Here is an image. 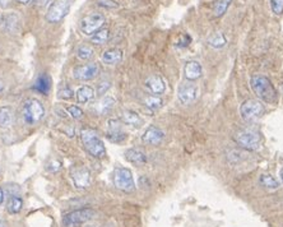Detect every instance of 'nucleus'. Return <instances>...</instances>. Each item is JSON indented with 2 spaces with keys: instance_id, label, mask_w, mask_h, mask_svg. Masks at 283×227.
Here are the masks:
<instances>
[{
  "instance_id": "1",
  "label": "nucleus",
  "mask_w": 283,
  "mask_h": 227,
  "mask_svg": "<svg viewBox=\"0 0 283 227\" xmlns=\"http://www.w3.org/2000/svg\"><path fill=\"white\" fill-rule=\"evenodd\" d=\"M250 87L263 102L275 105L278 102V92L272 81L263 74H256L250 81Z\"/></svg>"
},
{
  "instance_id": "2",
  "label": "nucleus",
  "mask_w": 283,
  "mask_h": 227,
  "mask_svg": "<svg viewBox=\"0 0 283 227\" xmlns=\"http://www.w3.org/2000/svg\"><path fill=\"white\" fill-rule=\"evenodd\" d=\"M81 139L84 149L92 157L104 158L106 156V148H105L104 142L100 138V135L97 134V132H95L91 128H84L81 132Z\"/></svg>"
},
{
  "instance_id": "3",
  "label": "nucleus",
  "mask_w": 283,
  "mask_h": 227,
  "mask_svg": "<svg viewBox=\"0 0 283 227\" xmlns=\"http://www.w3.org/2000/svg\"><path fill=\"white\" fill-rule=\"evenodd\" d=\"M45 118V107L36 98H28L22 105V119L27 125H36Z\"/></svg>"
},
{
  "instance_id": "4",
  "label": "nucleus",
  "mask_w": 283,
  "mask_h": 227,
  "mask_svg": "<svg viewBox=\"0 0 283 227\" xmlns=\"http://www.w3.org/2000/svg\"><path fill=\"white\" fill-rule=\"evenodd\" d=\"M112 182L116 189L124 193H133L135 190V182L132 171L128 167L119 166L112 172Z\"/></svg>"
},
{
  "instance_id": "5",
  "label": "nucleus",
  "mask_w": 283,
  "mask_h": 227,
  "mask_svg": "<svg viewBox=\"0 0 283 227\" xmlns=\"http://www.w3.org/2000/svg\"><path fill=\"white\" fill-rule=\"evenodd\" d=\"M96 212L92 208H81L65 214L63 217V227H81L95 217Z\"/></svg>"
},
{
  "instance_id": "6",
  "label": "nucleus",
  "mask_w": 283,
  "mask_h": 227,
  "mask_svg": "<svg viewBox=\"0 0 283 227\" xmlns=\"http://www.w3.org/2000/svg\"><path fill=\"white\" fill-rule=\"evenodd\" d=\"M106 22L104 14L101 13H90L86 17H83L79 22V30L82 31V34L86 36H91L95 35L96 32H98L100 30H102V26Z\"/></svg>"
},
{
  "instance_id": "7",
  "label": "nucleus",
  "mask_w": 283,
  "mask_h": 227,
  "mask_svg": "<svg viewBox=\"0 0 283 227\" xmlns=\"http://www.w3.org/2000/svg\"><path fill=\"white\" fill-rule=\"evenodd\" d=\"M72 6V0H54L46 13L49 23H59L68 16Z\"/></svg>"
},
{
  "instance_id": "8",
  "label": "nucleus",
  "mask_w": 283,
  "mask_h": 227,
  "mask_svg": "<svg viewBox=\"0 0 283 227\" xmlns=\"http://www.w3.org/2000/svg\"><path fill=\"white\" fill-rule=\"evenodd\" d=\"M235 142L237 143V146L241 147L242 149H246V151H255V149H258L259 147H260L261 137L258 132L246 129L236 134Z\"/></svg>"
},
{
  "instance_id": "9",
  "label": "nucleus",
  "mask_w": 283,
  "mask_h": 227,
  "mask_svg": "<svg viewBox=\"0 0 283 227\" xmlns=\"http://www.w3.org/2000/svg\"><path fill=\"white\" fill-rule=\"evenodd\" d=\"M264 114L263 102L249 98L240 106V115L245 121H254Z\"/></svg>"
},
{
  "instance_id": "10",
  "label": "nucleus",
  "mask_w": 283,
  "mask_h": 227,
  "mask_svg": "<svg viewBox=\"0 0 283 227\" xmlns=\"http://www.w3.org/2000/svg\"><path fill=\"white\" fill-rule=\"evenodd\" d=\"M70 179L77 189H87L91 184V172L83 165L73 166L70 168Z\"/></svg>"
},
{
  "instance_id": "11",
  "label": "nucleus",
  "mask_w": 283,
  "mask_h": 227,
  "mask_svg": "<svg viewBox=\"0 0 283 227\" xmlns=\"http://www.w3.org/2000/svg\"><path fill=\"white\" fill-rule=\"evenodd\" d=\"M100 74V65L97 63H88L74 67L73 77L74 79L81 82H88L95 79Z\"/></svg>"
},
{
  "instance_id": "12",
  "label": "nucleus",
  "mask_w": 283,
  "mask_h": 227,
  "mask_svg": "<svg viewBox=\"0 0 283 227\" xmlns=\"http://www.w3.org/2000/svg\"><path fill=\"white\" fill-rule=\"evenodd\" d=\"M106 138L115 144H121L126 140V133L121 128L120 120L116 119H110L107 121V129H106Z\"/></svg>"
},
{
  "instance_id": "13",
  "label": "nucleus",
  "mask_w": 283,
  "mask_h": 227,
  "mask_svg": "<svg viewBox=\"0 0 283 227\" xmlns=\"http://www.w3.org/2000/svg\"><path fill=\"white\" fill-rule=\"evenodd\" d=\"M199 90L195 84L193 83H182L180 84L179 90H177V97L179 101L184 105H189L194 102L198 97Z\"/></svg>"
},
{
  "instance_id": "14",
  "label": "nucleus",
  "mask_w": 283,
  "mask_h": 227,
  "mask_svg": "<svg viewBox=\"0 0 283 227\" xmlns=\"http://www.w3.org/2000/svg\"><path fill=\"white\" fill-rule=\"evenodd\" d=\"M163 139H165V133L156 125L148 126L142 135V142L148 146H160Z\"/></svg>"
},
{
  "instance_id": "15",
  "label": "nucleus",
  "mask_w": 283,
  "mask_h": 227,
  "mask_svg": "<svg viewBox=\"0 0 283 227\" xmlns=\"http://www.w3.org/2000/svg\"><path fill=\"white\" fill-rule=\"evenodd\" d=\"M144 86H146L147 90L152 93V95L160 96L162 93H165L166 91V83L162 79V77L154 74V76L148 77L144 82Z\"/></svg>"
},
{
  "instance_id": "16",
  "label": "nucleus",
  "mask_w": 283,
  "mask_h": 227,
  "mask_svg": "<svg viewBox=\"0 0 283 227\" xmlns=\"http://www.w3.org/2000/svg\"><path fill=\"white\" fill-rule=\"evenodd\" d=\"M124 157L128 162L135 166H143L147 163V154L139 148H129L125 151Z\"/></svg>"
},
{
  "instance_id": "17",
  "label": "nucleus",
  "mask_w": 283,
  "mask_h": 227,
  "mask_svg": "<svg viewBox=\"0 0 283 227\" xmlns=\"http://www.w3.org/2000/svg\"><path fill=\"white\" fill-rule=\"evenodd\" d=\"M115 98L111 97V96H105V97L100 98V100L96 102L95 106H93V110L97 112L98 115H106V114H109V112L115 107Z\"/></svg>"
},
{
  "instance_id": "18",
  "label": "nucleus",
  "mask_w": 283,
  "mask_h": 227,
  "mask_svg": "<svg viewBox=\"0 0 283 227\" xmlns=\"http://www.w3.org/2000/svg\"><path fill=\"white\" fill-rule=\"evenodd\" d=\"M202 65L199 64L195 60H190L185 64L184 67V74H185V78L188 81H196L202 77Z\"/></svg>"
},
{
  "instance_id": "19",
  "label": "nucleus",
  "mask_w": 283,
  "mask_h": 227,
  "mask_svg": "<svg viewBox=\"0 0 283 227\" xmlns=\"http://www.w3.org/2000/svg\"><path fill=\"white\" fill-rule=\"evenodd\" d=\"M18 23H20V18L17 14H6L0 18V30L6 32H14L18 28Z\"/></svg>"
},
{
  "instance_id": "20",
  "label": "nucleus",
  "mask_w": 283,
  "mask_h": 227,
  "mask_svg": "<svg viewBox=\"0 0 283 227\" xmlns=\"http://www.w3.org/2000/svg\"><path fill=\"white\" fill-rule=\"evenodd\" d=\"M121 123L126 124V125L134 126V128H139V126L143 125L144 120L140 118V115L138 112L133 111V110H125V111L121 114L120 116Z\"/></svg>"
},
{
  "instance_id": "21",
  "label": "nucleus",
  "mask_w": 283,
  "mask_h": 227,
  "mask_svg": "<svg viewBox=\"0 0 283 227\" xmlns=\"http://www.w3.org/2000/svg\"><path fill=\"white\" fill-rule=\"evenodd\" d=\"M34 88L35 91H37V92L41 93V95H49V92H50L51 90V79L50 77H49V74H40L36 81H35Z\"/></svg>"
},
{
  "instance_id": "22",
  "label": "nucleus",
  "mask_w": 283,
  "mask_h": 227,
  "mask_svg": "<svg viewBox=\"0 0 283 227\" xmlns=\"http://www.w3.org/2000/svg\"><path fill=\"white\" fill-rule=\"evenodd\" d=\"M102 62L107 65H116L123 60V51L119 49H110L101 56Z\"/></svg>"
},
{
  "instance_id": "23",
  "label": "nucleus",
  "mask_w": 283,
  "mask_h": 227,
  "mask_svg": "<svg viewBox=\"0 0 283 227\" xmlns=\"http://www.w3.org/2000/svg\"><path fill=\"white\" fill-rule=\"evenodd\" d=\"M23 208V199L20 194H11L7 203V210L9 214H18Z\"/></svg>"
},
{
  "instance_id": "24",
  "label": "nucleus",
  "mask_w": 283,
  "mask_h": 227,
  "mask_svg": "<svg viewBox=\"0 0 283 227\" xmlns=\"http://www.w3.org/2000/svg\"><path fill=\"white\" fill-rule=\"evenodd\" d=\"M95 96V90L90 86H82L76 92V98L78 104H88Z\"/></svg>"
},
{
  "instance_id": "25",
  "label": "nucleus",
  "mask_w": 283,
  "mask_h": 227,
  "mask_svg": "<svg viewBox=\"0 0 283 227\" xmlns=\"http://www.w3.org/2000/svg\"><path fill=\"white\" fill-rule=\"evenodd\" d=\"M14 112L11 106L0 107V128H9L13 124Z\"/></svg>"
},
{
  "instance_id": "26",
  "label": "nucleus",
  "mask_w": 283,
  "mask_h": 227,
  "mask_svg": "<svg viewBox=\"0 0 283 227\" xmlns=\"http://www.w3.org/2000/svg\"><path fill=\"white\" fill-rule=\"evenodd\" d=\"M259 182L261 186L269 190H277L279 188V181L270 174H261L259 177Z\"/></svg>"
},
{
  "instance_id": "27",
  "label": "nucleus",
  "mask_w": 283,
  "mask_h": 227,
  "mask_svg": "<svg viewBox=\"0 0 283 227\" xmlns=\"http://www.w3.org/2000/svg\"><path fill=\"white\" fill-rule=\"evenodd\" d=\"M93 55H95V50L90 45L83 44V45L77 48V58L82 62H88V60L92 59Z\"/></svg>"
},
{
  "instance_id": "28",
  "label": "nucleus",
  "mask_w": 283,
  "mask_h": 227,
  "mask_svg": "<svg viewBox=\"0 0 283 227\" xmlns=\"http://www.w3.org/2000/svg\"><path fill=\"white\" fill-rule=\"evenodd\" d=\"M232 0H216V3L213 6V16L216 18L222 17L227 9L230 8Z\"/></svg>"
},
{
  "instance_id": "29",
  "label": "nucleus",
  "mask_w": 283,
  "mask_h": 227,
  "mask_svg": "<svg viewBox=\"0 0 283 227\" xmlns=\"http://www.w3.org/2000/svg\"><path fill=\"white\" fill-rule=\"evenodd\" d=\"M143 104H144V106L148 107V109L158 110L161 106H162L163 101H162V98H161L160 96L148 95L143 98Z\"/></svg>"
},
{
  "instance_id": "30",
  "label": "nucleus",
  "mask_w": 283,
  "mask_h": 227,
  "mask_svg": "<svg viewBox=\"0 0 283 227\" xmlns=\"http://www.w3.org/2000/svg\"><path fill=\"white\" fill-rule=\"evenodd\" d=\"M110 39V31L107 28H102L98 32H96L92 37H91V42L95 45H104L109 41Z\"/></svg>"
},
{
  "instance_id": "31",
  "label": "nucleus",
  "mask_w": 283,
  "mask_h": 227,
  "mask_svg": "<svg viewBox=\"0 0 283 227\" xmlns=\"http://www.w3.org/2000/svg\"><path fill=\"white\" fill-rule=\"evenodd\" d=\"M209 45L212 46V48L214 49H221L223 48L224 45H226V42H227V40H226V37H224L223 34H216L213 35V36L210 37L209 39Z\"/></svg>"
},
{
  "instance_id": "32",
  "label": "nucleus",
  "mask_w": 283,
  "mask_h": 227,
  "mask_svg": "<svg viewBox=\"0 0 283 227\" xmlns=\"http://www.w3.org/2000/svg\"><path fill=\"white\" fill-rule=\"evenodd\" d=\"M58 97L60 100H70L74 97V91L68 84H62L58 90Z\"/></svg>"
},
{
  "instance_id": "33",
  "label": "nucleus",
  "mask_w": 283,
  "mask_h": 227,
  "mask_svg": "<svg viewBox=\"0 0 283 227\" xmlns=\"http://www.w3.org/2000/svg\"><path fill=\"white\" fill-rule=\"evenodd\" d=\"M67 111L68 115H70V118L74 119V120H81V119L83 118V110L79 106H76V105L68 106Z\"/></svg>"
},
{
  "instance_id": "34",
  "label": "nucleus",
  "mask_w": 283,
  "mask_h": 227,
  "mask_svg": "<svg viewBox=\"0 0 283 227\" xmlns=\"http://www.w3.org/2000/svg\"><path fill=\"white\" fill-rule=\"evenodd\" d=\"M63 167V163L60 162L59 160H51L49 161L48 165H46V170L51 174H56V172H59Z\"/></svg>"
},
{
  "instance_id": "35",
  "label": "nucleus",
  "mask_w": 283,
  "mask_h": 227,
  "mask_svg": "<svg viewBox=\"0 0 283 227\" xmlns=\"http://www.w3.org/2000/svg\"><path fill=\"white\" fill-rule=\"evenodd\" d=\"M270 9L275 16L283 14V0H270Z\"/></svg>"
},
{
  "instance_id": "36",
  "label": "nucleus",
  "mask_w": 283,
  "mask_h": 227,
  "mask_svg": "<svg viewBox=\"0 0 283 227\" xmlns=\"http://www.w3.org/2000/svg\"><path fill=\"white\" fill-rule=\"evenodd\" d=\"M111 87V82L109 81H102L97 84V95L102 96L107 92V90Z\"/></svg>"
},
{
  "instance_id": "37",
  "label": "nucleus",
  "mask_w": 283,
  "mask_h": 227,
  "mask_svg": "<svg viewBox=\"0 0 283 227\" xmlns=\"http://www.w3.org/2000/svg\"><path fill=\"white\" fill-rule=\"evenodd\" d=\"M97 4L100 7H102V8H118V3H116L115 0H97Z\"/></svg>"
},
{
  "instance_id": "38",
  "label": "nucleus",
  "mask_w": 283,
  "mask_h": 227,
  "mask_svg": "<svg viewBox=\"0 0 283 227\" xmlns=\"http://www.w3.org/2000/svg\"><path fill=\"white\" fill-rule=\"evenodd\" d=\"M190 42H191L190 36H188V35H182V36L180 37L179 41H177L176 46L177 48H186V46H189Z\"/></svg>"
},
{
  "instance_id": "39",
  "label": "nucleus",
  "mask_w": 283,
  "mask_h": 227,
  "mask_svg": "<svg viewBox=\"0 0 283 227\" xmlns=\"http://www.w3.org/2000/svg\"><path fill=\"white\" fill-rule=\"evenodd\" d=\"M9 196L8 190H7L6 186H0V205H3L6 203L7 198Z\"/></svg>"
},
{
  "instance_id": "40",
  "label": "nucleus",
  "mask_w": 283,
  "mask_h": 227,
  "mask_svg": "<svg viewBox=\"0 0 283 227\" xmlns=\"http://www.w3.org/2000/svg\"><path fill=\"white\" fill-rule=\"evenodd\" d=\"M17 2L20 4H25V6H27V4H31L32 2H35V0H17Z\"/></svg>"
},
{
  "instance_id": "41",
  "label": "nucleus",
  "mask_w": 283,
  "mask_h": 227,
  "mask_svg": "<svg viewBox=\"0 0 283 227\" xmlns=\"http://www.w3.org/2000/svg\"><path fill=\"white\" fill-rule=\"evenodd\" d=\"M0 227H8V224H7L3 219H0Z\"/></svg>"
},
{
  "instance_id": "42",
  "label": "nucleus",
  "mask_w": 283,
  "mask_h": 227,
  "mask_svg": "<svg viewBox=\"0 0 283 227\" xmlns=\"http://www.w3.org/2000/svg\"><path fill=\"white\" fill-rule=\"evenodd\" d=\"M279 175H280V181H282V184H283V168L279 171Z\"/></svg>"
},
{
  "instance_id": "43",
  "label": "nucleus",
  "mask_w": 283,
  "mask_h": 227,
  "mask_svg": "<svg viewBox=\"0 0 283 227\" xmlns=\"http://www.w3.org/2000/svg\"><path fill=\"white\" fill-rule=\"evenodd\" d=\"M2 91H3V87H2V86H0V92H2Z\"/></svg>"
},
{
  "instance_id": "44",
  "label": "nucleus",
  "mask_w": 283,
  "mask_h": 227,
  "mask_svg": "<svg viewBox=\"0 0 283 227\" xmlns=\"http://www.w3.org/2000/svg\"><path fill=\"white\" fill-rule=\"evenodd\" d=\"M97 227H105V226H97Z\"/></svg>"
}]
</instances>
